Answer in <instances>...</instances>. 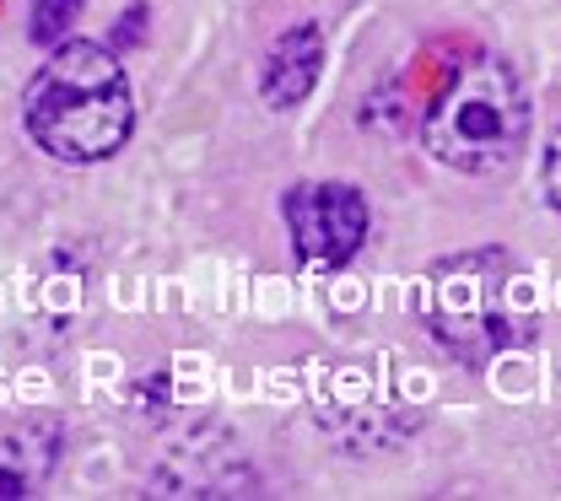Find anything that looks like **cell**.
Wrapping results in <instances>:
<instances>
[{"instance_id": "5b68a950", "label": "cell", "mask_w": 561, "mask_h": 501, "mask_svg": "<svg viewBox=\"0 0 561 501\" xmlns=\"http://www.w3.org/2000/svg\"><path fill=\"white\" fill-rule=\"evenodd\" d=\"M254 469L232 453V442H184L162 469H157V497H249Z\"/></svg>"}, {"instance_id": "9c48e42d", "label": "cell", "mask_w": 561, "mask_h": 501, "mask_svg": "<svg viewBox=\"0 0 561 501\" xmlns=\"http://www.w3.org/2000/svg\"><path fill=\"white\" fill-rule=\"evenodd\" d=\"M546 200L561 211V130L551 136V145H546Z\"/></svg>"}, {"instance_id": "3957f363", "label": "cell", "mask_w": 561, "mask_h": 501, "mask_svg": "<svg viewBox=\"0 0 561 501\" xmlns=\"http://www.w3.org/2000/svg\"><path fill=\"white\" fill-rule=\"evenodd\" d=\"M513 287H518L513 254H502V248L448 254L426 270L421 318H426L432 340L459 366H486L491 357H502L535 335V318L513 302Z\"/></svg>"}, {"instance_id": "8992f818", "label": "cell", "mask_w": 561, "mask_h": 501, "mask_svg": "<svg viewBox=\"0 0 561 501\" xmlns=\"http://www.w3.org/2000/svg\"><path fill=\"white\" fill-rule=\"evenodd\" d=\"M319 71H324V33L313 22H297L286 27L271 55H265V75H260V97L271 108H297L313 86H319Z\"/></svg>"}, {"instance_id": "6da1fadb", "label": "cell", "mask_w": 561, "mask_h": 501, "mask_svg": "<svg viewBox=\"0 0 561 501\" xmlns=\"http://www.w3.org/2000/svg\"><path fill=\"white\" fill-rule=\"evenodd\" d=\"M421 141L459 173H502L529 141V92L518 71L481 44H454L421 103Z\"/></svg>"}, {"instance_id": "277c9868", "label": "cell", "mask_w": 561, "mask_h": 501, "mask_svg": "<svg viewBox=\"0 0 561 501\" xmlns=\"http://www.w3.org/2000/svg\"><path fill=\"white\" fill-rule=\"evenodd\" d=\"M280 215L291 232V254L308 276L341 270L367 243V200L351 184H297L286 189Z\"/></svg>"}, {"instance_id": "30bf717a", "label": "cell", "mask_w": 561, "mask_h": 501, "mask_svg": "<svg viewBox=\"0 0 561 501\" xmlns=\"http://www.w3.org/2000/svg\"><path fill=\"white\" fill-rule=\"evenodd\" d=\"M140 33H146V5H130L125 22H119V44H130V38H140Z\"/></svg>"}, {"instance_id": "ba28073f", "label": "cell", "mask_w": 561, "mask_h": 501, "mask_svg": "<svg viewBox=\"0 0 561 501\" xmlns=\"http://www.w3.org/2000/svg\"><path fill=\"white\" fill-rule=\"evenodd\" d=\"M81 5H87V0H38V5H33V22H27L33 44H44V49L60 44L70 33V22L81 16Z\"/></svg>"}, {"instance_id": "7a4b0ae2", "label": "cell", "mask_w": 561, "mask_h": 501, "mask_svg": "<svg viewBox=\"0 0 561 501\" xmlns=\"http://www.w3.org/2000/svg\"><path fill=\"white\" fill-rule=\"evenodd\" d=\"M22 125L55 162H76V167L103 162L136 130L130 75L103 44L70 38L44 60V71L27 81Z\"/></svg>"}, {"instance_id": "52a82bcc", "label": "cell", "mask_w": 561, "mask_h": 501, "mask_svg": "<svg viewBox=\"0 0 561 501\" xmlns=\"http://www.w3.org/2000/svg\"><path fill=\"white\" fill-rule=\"evenodd\" d=\"M60 464V421H27L0 436V501L38 497Z\"/></svg>"}]
</instances>
